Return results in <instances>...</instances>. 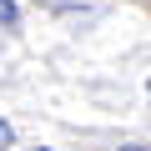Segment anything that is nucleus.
<instances>
[{"instance_id": "obj_1", "label": "nucleus", "mask_w": 151, "mask_h": 151, "mask_svg": "<svg viewBox=\"0 0 151 151\" xmlns=\"http://www.w3.org/2000/svg\"><path fill=\"white\" fill-rule=\"evenodd\" d=\"M15 20V0H0V25H10Z\"/></svg>"}, {"instance_id": "obj_2", "label": "nucleus", "mask_w": 151, "mask_h": 151, "mask_svg": "<svg viewBox=\"0 0 151 151\" xmlns=\"http://www.w3.org/2000/svg\"><path fill=\"white\" fill-rule=\"evenodd\" d=\"M10 141H15V131H10V121H0V151H5Z\"/></svg>"}, {"instance_id": "obj_3", "label": "nucleus", "mask_w": 151, "mask_h": 151, "mask_svg": "<svg viewBox=\"0 0 151 151\" xmlns=\"http://www.w3.org/2000/svg\"><path fill=\"white\" fill-rule=\"evenodd\" d=\"M146 96H151V86H146Z\"/></svg>"}, {"instance_id": "obj_4", "label": "nucleus", "mask_w": 151, "mask_h": 151, "mask_svg": "<svg viewBox=\"0 0 151 151\" xmlns=\"http://www.w3.org/2000/svg\"><path fill=\"white\" fill-rule=\"evenodd\" d=\"M131 151H141V146H131Z\"/></svg>"}]
</instances>
